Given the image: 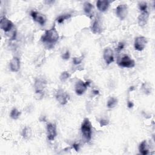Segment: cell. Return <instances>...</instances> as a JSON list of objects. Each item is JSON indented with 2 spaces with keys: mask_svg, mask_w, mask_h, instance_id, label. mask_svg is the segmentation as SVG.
<instances>
[{
  "mask_svg": "<svg viewBox=\"0 0 155 155\" xmlns=\"http://www.w3.org/2000/svg\"><path fill=\"white\" fill-rule=\"evenodd\" d=\"M32 135V131L29 127H25L22 131V136L25 139H28Z\"/></svg>",
  "mask_w": 155,
  "mask_h": 155,
  "instance_id": "44dd1931",
  "label": "cell"
},
{
  "mask_svg": "<svg viewBox=\"0 0 155 155\" xmlns=\"http://www.w3.org/2000/svg\"><path fill=\"white\" fill-rule=\"evenodd\" d=\"M115 12L117 17L120 20H124L127 18L128 13V8L127 5L125 4H119L115 9Z\"/></svg>",
  "mask_w": 155,
  "mask_h": 155,
  "instance_id": "277c9868",
  "label": "cell"
},
{
  "mask_svg": "<svg viewBox=\"0 0 155 155\" xmlns=\"http://www.w3.org/2000/svg\"><path fill=\"white\" fill-rule=\"evenodd\" d=\"M21 116V111H19L17 108H13L10 113V117L14 120L18 119Z\"/></svg>",
  "mask_w": 155,
  "mask_h": 155,
  "instance_id": "603a6c76",
  "label": "cell"
},
{
  "mask_svg": "<svg viewBox=\"0 0 155 155\" xmlns=\"http://www.w3.org/2000/svg\"><path fill=\"white\" fill-rule=\"evenodd\" d=\"M83 58H84L83 56H78H78L73 57V59H72V62H73V64L76 65L81 64L82 62Z\"/></svg>",
  "mask_w": 155,
  "mask_h": 155,
  "instance_id": "484cf974",
  "label": "cell"
},
{
  "mask_svg": "<svg viewBox=\"0 0 155 155\" xmlns=\"http://www.w3.org/2000/svg\"><path fill=\"white\" fill-rule=\"evenodd\" d=\"M133 106H134V103L131 101L128 100L127 101V107H128V108H132L133 107Z\"/></svg>",
  "mask_w": 155,
  "mask_h": 155,
  "instance_id": "4dcf8cb0",
  "label": "cell"
},
{
  "mask_svg": "<svg viewBox=\"0 0 155 155\" xmlns=\"http://www.w3.org/2000/svg\"><path fill=\"white\" fill-rule=\"evenodd\" d=\"M92 93H93L94 95H97V94H99V90H97V89H94V90H93Z\"/></svg>",
  "mask_w": 155,
  "mask_h": 155,
  "instance_id": "1f68e13d",
  "label": "cell"
},
{
  "mask_svg": "<svg viewBox=\"0 0 155 155\" xmlns=\"http://www.w3.org/2000/svg\"><path fill=\"white\" fill-rule=\"evenodd\" d=\"M90 82L88 81L84 82L82 80H79L77 81L74 85L75 93L77 95L81 96L87 90L88 87L90 85Z\"/></svg>",
  "mask_w": 155,
  "mask_h": 155,
  "instance_id": "52a82bcc",
  "label": "cell"
},
{
  "mask_svg": "<svg viewBox=\"0 0 155 155\" xmlns=\"http://www.w3.org/2000/svg\"><path fill=\"white\" fill-rule=\"evenodd\" d=\"M21 68V62L19 58L15 56L10 61V68L13 72H18Z\"/></svg>",
  "mask_w": 155,
  "mask_h": 155,
  "instance_id": "9a60e30c",
  "label": "cell"
},
{
  "mask_svg": "<svg viewBox=\"0 0 155 155\" xmlns=\"http://www.w3.org/2000/svg\"><path fill=\"white\" fill-rule=\"evenodd\" d=\"M55 97L57 101L62 105H66L70 99L68 94L63 89H59L57 90L55 94Z\"/></svg>",
  "mask_w": 155,
  "mask_h": 155,
  "instance_id": "5b68a950",
  "label": "cell"
},
{
  "mask_svg": "<svg viewBox=\"0 0 155 155\" xmlns=\"http://www.w3.org/2000/svg\"><path fill=\"white\" fill-rule=\"evenodd\" d=\"M59 38V33L54 25L50 29L44 32L41 38V41L47 44H54L58 41Z\"/></svg>",
  "mask_w": 155,
  "mask_h": 155,
  "instance_id": "6da1fadb",
  "label": "cell"
},
{
  "mask_svg": "<svg viewBox=\"0 0 155 155\" xmlns=\"http://www.w3.org/2000/svg\"><path fill=\"white\" fill-rule=\"evenodd\" d=\"M46 85H47V81L44 78H37L34 84L35 91H44V89L45 88Z\"/></svg>",
  "mask_w": 155,
  "mask_h": 155,
  "instance_id": "5bb4252c",
  "label": "cell"
},
{
  "mask_svg": "<svg viewBox=\"0 0 155 155\" xmlns=\"http://www.w3.org/2000/svg\"><path fill=\"white\" fill-rule=\"evenodd\" d=\"M72 148L76 151H78L79 150V145L78 143H74L72 145Z\"/></svg>",
  "mask_w": 155,
  "mask_h": 155,
  "instance_id": "f546056e",
  "label": "cell"
},
{
  "mask_svg": "<svg viewBox=\"0 0 155 155\" xmlns=\"http://www.w3.org/2000/svg\"><path fill=\"white\" fill-rule=\"evenodd\" d=\"M70 77V73H69L68 71H62V72L61 73V74H60V76H59V79H60L61 81H62V82H65V81H66Z\"/></svg>",
  "mask_w": 155,
  "mask_h": 155,
  "instance_id": "d4e9b609",
  "label": "cell"
},
{
  "mask_svg": "<svg viewBox=\"0 0 155 155\" xmlns=\"http://www.w3.org/2000/svg\"><path fill=\"white\" fill-rule=\"evenodd\" d=\"M81 131L86 142H90L92 136V124L88 117H85L81 125Z\"/></svg>",
  "mask_w": 155,
  "mask_h": 155,
  "instance_id": "7a4b0ae2",
  "label": "cell"
},
{
  "mask_svg": "<svg viewBox=\"0 0 155 155\" xmlns=\"http://www.w3.org/2000/svg\"><path fill=\"white\" fill-rule=\"evenodd\" d=\"M117 65L122 68H133L135 65V61L128 55H124L117 61Z\"/></svg>",
  "mask_w": 155,
  "mask_h": 155,
  "instance_id": "3957f363",
  "label": "cell"
},
{
  "mask_svg": "<svg viewBox=\"0 0 155 155\" xmlns=\"http://www.w3.org/2000/svg\"><path fill=\"white\" fill-rule=\"evenodd\" d=\"M30 16H31L33 21L38 22L39 25L42 26L45 24L47 18L44 15L41 13L40 12H38L36 10H31L30 12Z\"/></svg>",
  "mask_w": 155,
  "mask_h": 155,
  "instance_id": "9c48e42d",
  "label": "cell"
},
{
  "mask_svg": "<svg viewBox=\"0 0 155 155\" xmlns=\"http://www.w3.org/2000/svg\"><path fill=\"white\" fill-rule=\"evenodd\" d=\"M71 17V15L70 13H64V14L59 15L56 18V21L59 24H62L65 20H67L68 19H70Z\"/></svg>",
  "mask_w": 155,
  "mask_h": 155,
  "instance_id": "7402d4cb",
  "label": "cell"
},
{
  "mask_svg": "<svg viewBox=\"0 0 155 155\" xmlns=\"http://www.w3.org/2000/svg\"><path fill=\"white\" fill-rule=\"evenodd\" d=\"M103 58L107 65H110L113 62L114 60V53L113 50L110 47H106L104 48L103 51Z\"/></svg>",
  "mask_w": 155,
  "mask_h": 155,
  "instance_id": "8fae6325",
  "label": "cell"
},
{
  "mask_svg": "<svg viewBox=\"0 0 155 155\" xmlns=\"http://www.w3.org/2000/svg\"><path fill=\"white\" fill-rule=\"evenodd\" d=\"M117 103H118V100L116 97H111L107 101V107L108 108L112 109V108H114L117 105Z\"/></svg>",
  "mask_w": 155,
  "mask_h": 155,
  "instance_id": "ffe728a7",
  "label": "cell"
},
{
  "mask_svg": "<svg viewBox=\"0 0 155 155\" xmlns=\"http://www.w3.org/2000/svg\"><path fill=\"white\" fill-rule=\"evenodd\" d=\"M47 138L49 140L53 141L58 135L57 127L54 123H48L46 127Z\"/></svg>",
  "mask_w": 155,
  "mask_h": 155,
  "instance_id": "ba28073f",
  "label": "cell"
},
{
  "mask_svg": "<svg viewBox=\"0 0 155 155\" xmlns=\"http://www.w3.org/2000/svg\"><path fill=\"white\" fill-rule=\"evenodd\" d=\"M70 53L69 50H67L64 53H63L61 56L62 58L64 60H68L70 58Z\"/></svg>",
  "mask_w": 155,
  "mask_h": 155,
  "instance_id": "4316f807",
  "label": "cell"
},
{
  "mask_svg": "<svg viewBox=\"0 0 155 155\" xmlns=\"http://www.w3.org/2000/svg\"><path fill=\"white\" fill-rule=\"evenodd\" d=\"M138 8L140 12L148 10V4L145 1H140L138 3Z\"/></svg>",
  "mask_w": 155,
  "mask_h": 155,
  "instance_id": "cb8c5ba5",
  "label": "cell"
},
{
  "mask_svg": "<svg viewBox=\"0 0 155 155\" xmlns=\"http://www.w3.org/2000/svg\"><path fill=\"white\" fill-rule=\"evenodd\" d=\"M125 47V44L124 42H119L117 44V48H116V50L118 51H120L124 49Z\"/></svg>",
  "mask_w": 155,
  "mask_h": 155,
  "instance_id": "f1b7e54d",
  "label": "cell"
},
{
  "mask_svg": "<svg viewBox=\"0 0 155 155\" xmlns=\"http://www.w3.org/2000/svg\"><path fill=\"white\" fill-rule=\"evenodd\" d=\"M141 90L145 94L150 95L152 91V87L150 83L145 82L142 84Z\"/></svg>",
  "mask_w": 155,
  "mask_h": 155,
  "instance_id": "d6986e66",
  "label": "cell"
},
{
  "mask_svg": "<svg viewBox=\"0 0 155 155\" xmlns=\"http://www.w3.org/2000/svg\"><path fill=\"white\" fill-rule=\"evenodd\" d=\"M110 1L108 0H98L96 1V7L101 12H105L109 8Z\"/></svg>",
  "mask_w": 155,
  "mask_h": 155,
  "instance_id": "2e32d148",
  "label": "cell"
},
{
  "mask_svg": "<svg viewBox=\"0 0 155 155\" xmlns=\"http://www.w3.org/2000/svg\"><path fill=\"white\" fill-rule=\"evenodd\" d=\"M91 31L94 34H100L102 31V24L98 18H96L92 22L90 27Z\"/></svg>",
  "mask_w": 155,
  "mask_h": 155,
  "instance_id": "7c38bea8",
  "label": "cell"
},
{
  "mask_svg": "<svg viewBox=\"0 0 155 155\" xmlns=\"http://www.w3.org/2000/svg\"><path fill=\"white\" fill-rule=\"evenodd\" d=\"M139 153L142 155H147L149 154V146L147 140H142L138 147Z\"/></svg>",
  "mask_w": 155,
  "mask_h": 155,
  "instance_id": "ac0fdd59",
  "label": "cell"
},
{
  "mask_svg": "<svg viewBox=\"0 0 155 155\" xmlns=\"http://www.w3.org/2000/svg\"><path fill=\"white\" fill-rule=\"evenodd\" d=\"M83 9L87 16H89L90 17L93 16L94 13V6L91 3L87 1L85 2L83 4Z\"/></svg>",
  "mask_w": 155,
  "mask_h": 155,
  "instance_id": "e0dca14e",
  "label": "cell"
},
{
  "mask_svg": "<svg viewBox=\"0 0 155 155\" xmlns=\"http://www.w3.org/2000/svg\"><path fill=\"white\" fill-rule=\"evenodd\" d=\"M150 17L149 12L145 11L141 12L137 16V23L140 27H144L147 25Z\"/></svg>",
  "mask_w": 155,
  "mask_h": 155,
  "instance_id": "4fadbf2b",
  "label": "cell"
},
{
  "mask_svg": "<svg viewBox=\"0 0 155 155\" xmlns=\"http://www.w3.org/2000/svg\"><path fill=\"white\" fill-rule=\"evenodd\" d=\"M147 39L143 36H139L135 38L134 41V48L138 51L143 50L147 44Z\"/></svg>",
  "mask_w": 155,
  "mask_h": 155,
  "instance_id": "8992f818",
  "label": "cell"
},
{
  "mask_svg": "<svg viewBox=\"0 0 155 155\" xmlns=\"http://www.w3.org/2000/svg\"><path fill=\"white\" fill-rule=\"evenodd\" d=\"M0 27L4 32H8L13 27V23L5 16H2L0 20Z\"/></svg>",
  "mask_w": 155,
  "mask_h": 155,
  "instance_id": "30bf717a",
  "label": "cell"
},
{
  "mask_svg": "<svg viewBox=\"0 0 155 155\" xmlns=\"http://www.w3.org/2000/svg\"><path fill=\"white\" fill-rule=\"evenodd\" d=\"M109 124V120L105 119H102L99 120V124L101 127H104L107 126Z\"/></svg>",
  "mask_w": 155,
  "mask_h": 155,
  "instance_id": "83f0119b",
  "label": "cell"
}]
</instances>
